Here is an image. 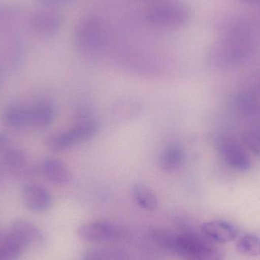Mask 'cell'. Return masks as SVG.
I'll use <instances>...</instances> for the list:
<instances>
[{
  "mask_svg": "<svg viewBox=\"0 0 260 260\" xmlns=\"http://www.w3.org/2000/svg\"><path fill=\"white\" fill-rule=\"evenodd\" d=\"M99 129V122L92 117L79 120L74 126L54 133L47 138L46 145L54 152L66 151L75 145L89 140Z\"/></svg>",
  "mask_w": 260,
  "mask_h": 260,
  "instance_id": "1",
  "label": "cell"
},
{
  "mask_svg": "<svg viewBox=\"0 0 260 260\" xmlns=\"http://www.w3.org/2000/svg\"><path fill=\"white\" fill-rule=\"evenodd\" d=\"M174 253L186 260H224L222 250L193 232L177 235Z\"/></svg>",
  "mask_w": 260,
  "mask_h": 260,
  "instance_id": "2",
  "label": "cell"
},
{
  "mask_svg": "<svg viewBox=\"0 0 260 260\" xmlns=\"http://www.w3.org/2000/svg\"><path fill=\"white\" fill-rule=\"evenodd\" d=\"M106 28L103 21L96 17H87L81 20L74 31L78 48L88 53L100 51L106 42Z\"/></svg>",
  "mask_w": 260,
  "mask_h": 260,
  "instance_id": "3",
  "label": "cell"
},
{
  "mask_svg": "<svg viewBox=\"0 0 260 260\" xmlns=\"http://www.w3.org/2000/svg\"><path fill=\"white\" fill-rule=\"evenodd\" d=\"M189 15L183 5L176 3H164L155 5L147 10L145 19L157 27H179L184 25Z\"/></svg>",
  "mask_w": 260,
  "mask_h": 260,
  "instance_id": "4",
  "label": "cell"
},
{
  "mask_svg": "<svg viewBox=\"0 0 260 260\" xmlns=\"http://www.w3.org/2000/svg\"><path fill=\"white\" fill-rule=\"evenodd\" d=\"M218 149L224 161L239 171H247L250 167L247 151L241 144L230 138H221L218 142Z\"/></svg>",
  "mask_w": 260,
  "mask_h": 260,
  "instance_id": "5",
  "label": "cell"
},
{
  "mask_svg": "<svg viewBox=\"0 0 260 260\" xmlns=\"http://www.w3.org/2000/svg\"><path fill=\"white\" fill-rule=\"evenodd\" d=\"M2 53L9 67L17 69L22 65L27 54L24 38L17 33H7L2 41Z\"/></svg>",
  "mask_w": 260,
  "mask_h": 260,
  "instance_id": "6",
  "label": "cell"
},
{
  "mask_svg": "<svg viewBox=\"0 0 260 260\" xmlns=\"http://www.w3.org/2000/svg\"><path fill=\"white\" fill-rule=\"evenodd\" d=\"M30 126L35 129H44L48 127L56 117L54 102L47 98L38 99L30 107Z\"/></svg>",
  "mask_w": 260,
  "mask_h": 260,
  "instance_id": "7",
  "label": "cell"
},
{
  "mask_svg": "<svg viewBox=\"0 0 260 260\" xmlns=\"http://www.w3.org/2000/svg\"><path fill=\"white\" fill-rule=\"evenodd\" d=\"M62 24V17L57 12L52 10L35 12L30 19L32 30L41 36L56 35L60 30Z\"/></svg>",
  "mask_w": 260,
  "mask_h": 260,
  "instance_id": "8",
  "label": "cell"
},
{
  "mask_svg": "<svg viewBox=\"0 0 260 260\" xmlns=\"http://www.w3.org/2000/svg\"><path fill=\"white\" fill-rule=\"evenodd\" d=\"M77 234L81 239L88 242H104L117 238L118 230L110 223L98 221L80 226Z\"/></svg>",
  "mask_w": 260,
  "mask_h": 260,
  "instance_id": "9",
  "label": "cell"
},
{
  "mask_svg": "<svg viewBox=\"0 0 260 260\" xmlns=\"http://www.w3.org/2000/svg\"><path fill=\"white\" fill-rule=\"evenodd\" d=\"M40 168L43 177L53 184H67L73 178L68 166L62 160L56 157L44 159Z\"/></svg>",
  "mask_w": 260,
  "mask_h": 260,
  "instance_id": "10",
  "label": "cell"
},
{
  "mask_svg": "<svg viewBox=\"0 0 260 260\" xmlns=\"http://www.w3.org/2000/svg\"><path fill=\"white\" fill-rule=\"evenodd\" d=\"M22 198L26 207L33 212H44L51 205L50 192L38 184L26 185L22 190Z\"/></svg>",
  "mask_w": 260,
  "mask_h": 260,
  "instance_id": "11",
  "label": "cell"
},
{
  "mask_svg": "<svg viewBox=\"0 0 260 260\" xmlns=\"http://www.w3.org/2000/svg\"><path fill=\"white\" fill-rule=\"evenodd\" d=\"M202 232L210 241L226 244L236 239L238 231L232 224L222 220H215L203 224Z\"/></svg>",
  "mask_w": 260,
  "mask_h": 260,
  "instance_id": "12",
  "label": "cell"
},
{
  "mask_svg": "<svg viewBox=\"0 0 260 260\" xmlns=\"http://www.w3.org/2000/svg\"><path fill=\"white\" fill-rule=\"evenodd\" d=\"M3 124L12 129L21 130L30 126L29 107L15 105L7 107L2 113Z\"/></svg>",
  "mask_w": 260,
  "mask_h": 260,
  "instance_id": "13",
  "label": "cell"
},
{
  "mask_svg": "<svg viewBox=\"0 0 260 260\" xmlns=\"http://www.w3.org/2000/svg\"><path fill=\"white\" fill-rule=\"evenodd\" d=\"M24 247L11 229L0 231V260H16Z\"/></svg>",
  "mask_w": 260,
  "mask_h": 260,
  "instance_id": "14",
  "label": "cell"
},
{
  "mask_svg": "<svg viewBox=\"0 0 260 260\" xmlns=\"http://www.w3.org/2000/svg\"><path fill=\"white\" fill-rule=\"evenodd\" d=\"M0 164L9 171L18 174L27 168V156L19 148L8 145L0 150Z\"/></svg>",
  "mask_w": 260,
  "mask_h": 260,
  "instance_id": "15",
  "label": "cell"
},
{
  "mask_svg": "<svg viewBox=\"0 0 260 260\" xmlns=\"http://www.w3.org/2000/svg\"><path fill=\"white\" fill-rule=\"evenodd\" d=\"M183 148L177 143H170L162 151L160 165L164 171L171 172L179 169L184 161Z\"/></svg>",
  "mask_w": 260,
  "mask_h": 260,
  "instance_id": "16",
  "label": "cell"
},
{
  "mask_svg": "<svg viewBox=\"0 0 260 260\" xmlns=\"http://www.w3.org/2000/svg\"><path fill=\"white\" fill-rule=\"evenodd\" d=\"M10 229L25 247L42 240L41 231L35 224L25 220H16L12 223Z\"/></svg>",
  "mask_w": 260,
  "mask_h": 260,
  "instance_id": "17",
  "label": "cell"
},
{
  "mask_svg": "<svg viewBox=\"0 0 260 260\" xmlns=\"http://www.w3.org/2000/svg\"><path fill=\"white\" fill-rule=\"evenodd\" d=\"M133 195L137 204L145 210L154 211L158 207L155 193L145 185H136L133 189Z\"/></svg>",
  "mask_w": 260,
  "mask_h": 260,
  "instance_id": "18",
  "label": "cell"
},
{
  "mask_svg": "<svg viewBox=\"0 0 260 260\" xmlns=\"http://www.w3.org/2000/svg\"><path fill=\"white\" fill-rule=\"evenodd\" d=\"M236 250L244 256H260V238L251 235L241 237L237 242Z\"/></svg>",
  "mask_w": 260,
  "mask_h": 260,
  "instance_id": "19",
  "label": "cell"
},
{
  "mask_svg": "<svg viewBox=\"0 0 260 260\" xmlns=\"http://www.w3.org/2000/svg\"><path fill=\"white\" fill-rule=\"evenodd\" d=\"M151 235L156 244H158L160 247L174 252L177 235L166 229H156L152 231Z\"/></svg>",
  "mask_w": 260,
  "mask_h": 260,
  "instance_id": "20",
  "label": "cell"
},
{
  "mask_svg": "<svg viewBox=\"0 0 260 260\" xmlns=\"http://www.w3.org/2000/svg\"><path fill=\"white\" fill-rule=\"evenodd\" d=\"M114 256L111 251L105 249H92L84 255L82 260H112Z\"/></svg>",
  "mask_w": 260,
  "mask_h": 260,
  "instance_id": "21",
  "label": "cell"
},
{
  "mask_svg": "<svg viewBox=\"0 0 260 260\" xmlns=\"http://www.w3.org/2000/svg\"><path fill=\"white\" fill-rule=\"evenodd\" d=\"M246 143L253 152L260 155V130H250L245 136Z\"/></svg>",
  "mask_w": 260,
  "mask_h": 260,
  "instance_id": "22",
  "label": "cell"
},
{
  "mask_svg": "<svg viewBox=\"0 0 260 260\" xmlns=\"http://www.w3.org/2000/svg\"><path fill=\"white\" fill-rule=\"evenodd\" d=\"M12 10H7L0 5V31H4L9 25L11 18H14L15 15L11 13Z\"/></svg>",
  "mask_w": 260,
  "mask_h": 260,
  "instance_id": "23",
  "label": "cell"
},
{
  "mask_svg": "<svg viewBox=\"0 0 260 260\" xmlns=\"http://www.w3.org/2000/svg\"><path fill=\"white\" fill-rule=\"evenodd\" d=\"M37 1L44 8L52 9L70 4L73 0H37Z\"/></svg>",
  "mask_w": 260,
  "mask_h": 260,
  "instance_id": "24",
  "label": "cell"
},
{
  "mask_svg": "<svg viewBox=\"0 0 260 260\" xmlns=\"http://www.w3.org/2000/svg\"><path fill=\"white\" fill-rule=\"evenodd\" d=\"M9 143V137L6 133L0 131V150L6 147Z\"/></svg>",
  "mask_w": 260,
  "mask_h": 260,
  "instance_id": "25",
  "label": "cell"
},
{
  "mask_svg": "<svg viewBox=\"0 0 260 260\" xmlns=\"http://www.w3.org/2000/svg\"><path fill=\"white\" fill-rule=\"evenodd\" d=\"M240 1L244 2V3H252V4H256V3H260V0H240Z\"/></svg>",
  "mask_w": 260,
  "mask_h": 260,
  "instance_id": "26",
  "label": "cell"
},
{
  "mask_svg": "<svg viewBox=\"0 0 260 260\" xmlns=\"http://www.w3.org/2000/svg\"><path fill=\"white\" fill-rule=\"evenodd\" d=\"M0 81H1V69H0Z\"/></svg>",
  "mask_w": 260,
  "mask_h": 260,
  "instance_id": "27",
  "label": "cell"
}]
</instances>
